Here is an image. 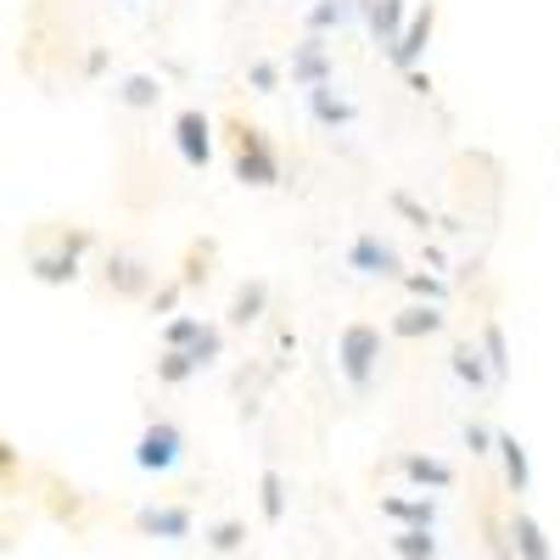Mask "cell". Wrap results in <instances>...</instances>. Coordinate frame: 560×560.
<instances>
[{"label": "cell", "instance_id": "cell-8", "mask_svg": "<svg viewBox=\"0 0 560 560\" xmlns=\"http://www.w3.org/2000/svg\"><path fill=\"white\" fill-rule=\"evenodd\" d=\"M337 68H331V51H325V39L319 34H308L298 51H292V84H303V90H314V84H325Z\"/></svg>", "mask_w": 560, "mask_h": 560}, {"label": "cell", "instance_id": "cell-21", "mask_svg": "<svg viewBox=\"0 0 560 560\" xmlns=\"http://www.w3.org/2000/svg\"><path fill=\"white\" fill-rule=\"evenodd\" d=\"M158 96H163V84H158L152 73H129V79L118 84V102H124V107H158Z\"/></svg>", "mask_w": 560, "mask_h": 560}, {"label": "cell", "instance_id": "cell-3", "mask_svg": "<svg viewBox=\"0 0 560 560\" xmlns=\"http://www.w3.org/2000/svg\"><path fill=\"white\" fill-rule=\"evenodd\" d=\"M432 28H438V7H432V0H427V7H415V12L404 18L398 39L387 45V57H393L398 73H415V68H420V57H427V45H432Z\"/></svg>", "mask_w": 560, "mask_h": 560}, {"label": "cell", "instance_id": "cell-32", "mask_svg": "<svg viewBox=\"0 0 560 560\" xmlns=\"http://www.w3.org/2000/svg\"><path fill=\"white\" fill-rule=\"evenodd\" d=\"M393 208H398V213H404V219H415V230H427V224H432V219H427V213H420V208H415V202H409V197H404V191H398V197H393Z\"/></svg>", "mask_w": 560, "mask_h": 560}, {"label": "cell", "instance_id": "cell-31", "mask_svg": "<svg viewBox=\"0 0 560 560\" xmlns=\"http://www.w3.org/2000/svg\"><path fill=\"white\" fill-rule=\"evenodd\" d=\"M465 448H471V454H493V432L488 427H465Z\"/></svg>", "mask_w": 560, "mask_h": 560}, {"label": "cell", "instance_id": "cell-7", "mask_svg": "<svg viewBox=\"0 0 560 560\" xmlns=\"http://www.w3.org/2000/svg\"><path fill=\"white\" fill-rule=\"evenodd\" d=\"M504 549L516 555V560H555V549H549V533H544V527L527 516V510H516V516H510Z\"/></svg>", "mask_w": 560, "mask_h": 560}, {"label": "cell", "instance_id": "cell-26", "mask_svg": "<svg viewBox=\"0 0 560 560\" xmlns=\"http://www.w3.org/2000/svg\"><path fill=\"white\" fill-rule=\"evenodd\" d=\"M197 331H202V319H197V314H168V325H163V348L197 342Z\"/></svg>", "mask_w": 560, "mask_h": 560}, {"label": "cell", "instance_id": "cell-22", "mask_svg": "<svg viewBox=\"0 0 560 560\" xmlns=\"http://www.w3.org/2000/svg\"><path fill=\"white\" fill-rule=\"evenodd\" d=\"M454 376H459L465 387H488L493 376H488V364H482V348H471V342L454 348Z\"/></svg>", "mask_w": 560, "mask_h": 560}, {"label": "cell", "instance_id": "cell-9", "mask_svg": "<svg viewBox=\"0 0 560 560\" xmlns=\"http://www.w3.org/2000/svg\"><path fill=\"white\" fill-rule=\"evenodd\" d=\"M493 454H499V465H504V488H510V493H527V488H533V465H527L522 438H516V432H493Z\"/></svg>", "mask_w": 560, "mask_h": 560}, {"label": "cell", "instance_id": "cell-11", "mask_svg": "<svg viewBox=\"0 0 560 560\" xmlns=\"http://www.w3.org/2000/svg\"><path fill=\"white\" fill-rule=\"evenodd\" d=\"M348 264H353L359 275H404L393 242H382V236H359V242L348 247Z\"/></svg>", "mask_w": 560, "mask_h": 560}, {"label": "cell", "instance_id": "cell-19", "mask_svg": "<svg viewBox=\"0 0 560 560\" xmlns=\"http://www.w3.org/2000/svg\"><path fill=\"white\" fill-rule=\"evenodd\" d=\"M482 364H488V376H493V382L510 376V342H504V325H499V319L482 325Z\"/></svg>", "mask_w": 560, "mask_h": 560}, {"label": "cell", "instance_id": "cell-28", "mask_svg": "<svg viewBox=\"0 0 560 560\" xmlns=\"http://www.w3.org/2000/svg\"><path fill=\"white\" fill-rule=\"evenodd\" d=\"M404 280H409V292L427 298V303H443V298H448V287H443L438 275H404Z\"/></svg>", "mask_w": 560, "mask_h": 560}, {"label": "cell", "instance_id": "cell-1", "mask_svg": "<svg viewBox=\"0 0 560 560\" xmlns=\"http://www.w3.org/2000/svg\"><path fill=\"white\" fill-rule=\"evenodd\" d=\"M376 364H382V331H376V325H348V331L337 337V370H342V382L353 393H364L370 382H376Z\"/></svg>", "mask_w": 560, "mask_h": 560}, {"label": "cell", "instance_id": "cell-17", "mask_svg": "<svg viewBox=\"0 0 560 560\" xmlns=\"http://www.w3.org/2000/svg\"><path fill=\"white\" fill-rule=\"evenodd\" d=\"M382 516L398 527H432L438 522V504L432 499H382Z\"/></svg>", "mask_w": 560, "mask_h": 560}, {"label": "cell", "instance_id": "cell-24", "mask_svg": "<svg viewBox=\"0 0 560 560\" xmlns=\"http://www.w3.org/2000/svg\"><path fill=\"white\" fill-rule=\"evenodd\" d=\"M185 353H191V364L197 370H208L219 353H224V337H219V325H202V331H197V342H185Z\"/></svg>", "mask_w": 560, "mask_h": 560}, {"label": "cell", "instance_id": "cell-34", "mask_svg": "<svg viewBox=\"0 0 560 560\" xmlns=\"http://www.w3.org/2000/svg\"><path fill=\"white\" fill-rule=\"evenodd\" d=\"M12 465H18V448H12L7 438H0V471H12Z\"/></svg>", "mask_w": 560, "mask_h": 560}, {"label": "cell", "instance_id": "cell-25", "mask_svg": "<svg viewBox=\"0 0 560 560\" xmlns=\"http://www.w3.org/2000/svg\"><path fill=\"white\" fill-rule=\"evenodd\" d=\"M264 298H269V287H264V280L242 287V292H236V308H230V319H236V325H253V319L264 314Z\"/></svg>", "mask_w": 560, "mask_h": 560}, {"label": "cell", "instance_id": "cell-4", "mask_svg": "<svg viewBox=\"0 0 560 560\" xmlns=\"http://www.w3.org/2000/svg\"><path fill=\"white\" fill-rule=\"evenodd\" d=\"M179 454H185V432L174 427V420H152V427L140 432V443H135V465H140V471H152V477L174 471Z\"/></svg>", "mask_w": 560, "mask_h": 560}, {"label": "cell", "instance_id": "cell-14", "mask_svg": "<svg viewBox=\"0 0 560 560\" xmlns=\"http://www.w3.org/2000/svg\"><path fill=\"white\" fill-rule=\"evenodd\" d=\"M348 23H359V0H314L308 7V34H331Z\"/></svg>", "mask_w": 560, "mask_h": 560}, {"label": "cell", "instance_id": "cell-5", "mask_svg": "<svg viewBox=\"0 0 560 560\" xmlns=\"http://www.w3.org/2000/svg\"><path fill=\"white\" fill-rule=\"evenodd\" d=\"M174 147H179V158L191 163V168H208V163H213V124H208L197 107H185V113L174 118Z\"/></svg>", "mask_w": 560, "mask_h": 560}, {"label": "cell", "instance_id": "cell-16", "mask_svg": "<svg viewBox=\"0 0 560 560\" xmlns=\"http://www.w3.org/2000/svg\"><path fill=\"white\" fill-rule=\"evenodd\" d=\"M34 280L39 287H68V280H79V253H39L34 258Z\"/></svg>", "mask_w": 560, "mask_h": 560}, {"label": "cell", "instance_id": "cell-6", "mask_svg": "<svg viewBox=\"0 0 560 560\" xmlns=\"http://www.w3.org/2000/svg\"><path fill=\"white\" fill-rule=\"evenodd\" d=\"M135 527L147 533V538L179 544V538H191V510H185V504H147V510L135 516Z\"/></svg>", "mask_w": 560, "mask_h": 560}, {"label": "cell", "instance_id": "cell-15", "mask_svg": "<svg viewBox=\"0 0 560 560\" xmlns=\"http://www.w3.org/2000/svg\"><path fill=\"white\" fill-rule=\"evenodd\" d=\"M438 331H443L438 303H415V308L393 314V337H438Z\"/></svg>", "mask_w": 560, "mask_h": 560}, {"label": "cell", "instance_id": "cell-20", "mask_svg": "<svg viewBox=\"0 0 560 560\" xmlns=\"http://www.w3.org/2000/svg\"><path fill=\"white\" fill-rule=\"evenodd\" d=\"M258 504H264V522H287V477L264 471L258 477Z\"/></svg>", "mask_w": 560, "mask_h": 560}, {"label": "cell", "instance_id": "cell-33", "mask_svg": "<svg viewBox=\"0 0 560 560\" xmlns=\"http://www.w3.org/2000/svg\"><path fill=\"white\" fill-rule=\"evenodd\" d=\"M174 303H179V287H163V292L152 298V314H174Z\"/></svg>", "mask_w": 560, "mask_h": 560}, {"label": "cell", "instance_id": "cell-2", "mask_svg": "<svg viewBox=\"0 0 560 560\" xmlns=\"http://www.w3.org/2000/svg\"><path fill=\"white\" fill-rule=\"evenodd\" d=\"M236 179L242 185H258V191L280 185V158H275V147L264 140V129H242L236 135Z\"/></svg>", "mask_w": 560, "mask_h": 560}, {"label": "cell", "instance_id": "cell-27", "mask_svg": "<svg viewBox=\"0 0 560 560\" xmlns=\"http://www.w3.org/2000/svg\"><path fill=\"white\" fill-rule=\"evenodd\" d=\"M107 280H118V292H140V287H147V269H140L135 258H113Z\"/></svg>", "mask_w": 560, "mask_h": 560}, {"label": "cell", "instance_id": "cell-13", "mask_svg": "<svg viewBox=\"0 0 560 560\" xmlns=\"http://www.w3.org/2000/svg\"><path fill=\"white\" fill-rule=\"evenodd\" d=\"M359 18H370V34L382 45H393L404 28V0H359Z\"/></svg>", "mask_w": 560, "mask_h": 560}, {"label": "cell", "instance_id": "cell-23", "mask_svg": "<svg viewBox=\"0 0 560 560\" xmlns=\"http://www.w3.org/2000/svg\"><path fill=\"white\" fill-rule=\"evenodd\" d=\"M191 376H197V364H191V353H185V348H168L158 359V382L163 387H179V382H191Z\"/></svg>", "mask_w": 560, "mask_h": 560}, {"label": "cell", "instance_id": "cell-10", "mask_svg": "<svg viewBox=\"0 0 560 560\" xmlns=\"http://www.w3.org/2000/svg\"><path fill=\"white\" fill-rule=\"evenodd\" d=\"M308 113H314V124H325V129H348V124L359 118V107H353L348 96H337L331 79L308 90Z\"/></svg>", "mask_w": 560, "mask_h": 560}, {"label": "cell", "instance_id": "cell-18", "mask_svg": "<svg viewBox=\"0 0 560 560\" xmlns=\"http://www.w3.org/2000/svg\"><path fill=\"white\" fill-rule=\"evenodd\" d=\"M393 555H398V560H438L432 527H398V533H393Z\"/></svg>", "mask_w": 560, "mask_h": 560}, {"label": "cell", "instance_id": "cell-30", "mask_svg": "<svg viewBox=\"0 0 560 560\" xmlns=\"http://www.w3.org/2000/svg\"><path fill=\"white\" fill-rule=\"evenodd\" d=\"M247 84L258 90V96H275V84H280V68H275V62H253V68H247Z\"/></svg>", "mask_w": 560, "mask_h": 560}, {"label": "cell", "instance_id": "cell-12", "mask_svg": "<svg viewBox=\"0 0 560 560\" xmlns=\"http://www.w3.org/2000/svg\"><path fill=\"white\" fill-rule=\"evenodd\" d=\"M398 471L409 477V482H420V488H454V465L448 459H438V454H404L398 459Z\"/></svg>", "mask_w": 560, "mask_h": 560}, {"label": "cell", "instance_id": "cell-29", "mask_svg": "<svg viewBox=\"0 0 560 560\" xmlns=\"http://www.w3.org/2000/svg\"><path fill=\"white\" fill-rule=\"evenodd\" d=\"M242 538H247V527H242V522H219L208 544H213L219 555H230V549H242Z\"/></svg>", "mask_w": 560, "mask_h": 560}]
</instances>
